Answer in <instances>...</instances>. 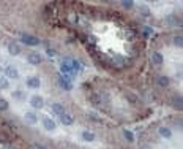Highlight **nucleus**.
<instances>
[{
    "label": "nucleus",
    "mask_w": 183,
    "mask_h": 149,
    "mask_svg": "<svg viewBox=\"0 0 183 149\" xmlns=\"http://www.w3.org/2000/svg\"><path fill=\"white\" fill-rule=\"evenodd\" d=\"M21 40H22V43H25L27 46H36L38 43H40V40H38L36 37H33V35H29V33H22Z\"/></svg>",
    "instance_id": "f257e3e1"
},
{
    "label": "nucleus",
    "mask_w": 183,
    "mask_h": 149,
    "mask_svg": "<svg viewBox=\"0 0 183 149\" xmlns=\"http://www.w3.org/2000/svg\"><path fill=\"white\" fill-rule=\"evenodd\" d=\"M30 105H32L33 108L40 109V108H43V105H44V100H43V97H40V95H32V99H30Z\"/></svg>",
    "instance_id": "7ed1b4c3"
},
{
    "label": "nucleus",
    "mask_w": 183,
    "mask_h": 149,
    "mask_svg": "<svg viewBox=\"0 0 183 149\" xmlns=\"http://www.w3.org/2000/svg\"><path fill=\"white\" fill-rule=\"evenodd\" d=\"M52 111L57 114H63V106L60 103H52Z\"/></svg>",
    "instance_id": "ddd939ff"
},
{
    "label": "nucleus",
    "mask_w": 183,
    "mask_h": 149,
    "mask_svg": "<svg viewBox=\"0 0 183 149\" xmlns=\"http://www.w3.org/2000/svg\"><path fill=\"white\" fill-rule=\"evenodd\" d=\"M25 121H27V122H30V124H36L38 117H36L35 113H25Z\"/></svg>",
    "instance_id": "f8f14e48"
},
{
    "label": "nucleus",
    "mask_w": 183,
    "mask_h": 149,
    "mask_svg": "<svg viewBox=\"0 0 183 149\" xmlns=\"http://www.w3.org/2000/svg\"><path fill=\"white\" fill-rule=\"evenodd\" d=\"M128 99H130V100L134 103V101H136V95H133V94H128Z\"/></svg>",
    "instance_id": "393cba45"
},
{
    "label": "nucleus",
    "mask_w": 183,
    "mask_h": 149,
    "mask_svg": "<svg viewBox=\"0 0 183 149\" xmlns=\"http://www.w3.org/2000/svg\"><path fill=\"white\" fill-rule=\"evenodd\" d=\"M158 84L163 86V87L169 86V78H167V76H159V78H158Z\"/></svg>",
    "instance_id": "2eb2a0df"
},
{
    "label": "nucleus",
    "mask_w": 183,
    "mask_h": 149,
    "mask_svg": "<svg viewBox=\"0 0 183 149\" xmlns=\"http://www.w3.org/2000/svg\"><path fill=\"white\" fill-rule=\"evenodd\" d=\"M5 73H6V76H10V78H18V76H19L18 68H16V67H13V65L6 67V68H5Z\"/></svg>",
    "instance_id": "423d86ee"
},
{
    "label": "nucleus",
    "mask_w": 183,
    "mask_h": 149,
    "mask_svg": "<svg viewBox=\"0 0 183 149\" xmlns=\"http://www.w3.org/2000/svg\"><path fill=\"white\" fill-rule=\"evenodd\" d=\"M159 135H161L163 138H170V136H172V132H170L169 127H159Z\"/></svg>",
    "instance_id": "9b49d317"
},
{
    "label": "nucleus",
    "mask_w": 183,
    "mask_h": 149,
    "mask_svg": "<svg viewBox=\"0 0 183 149\" xmlns=\"http://www.w3.org/2000/svg\"><path fill=\"white\" fill-rule=\"evenodd\" d=\"M141 11H142V14H145V16L150 13V11H149V8H147L145 5H142V6H141Z\"/></svg>",
    "instance_id": "4be33fe9"
},
{
    "label": "nucleus",
    "mask_w": 183,
    "mask_h": 149,
    "mask_svg": "<svg viewBox=\"0 0 183 149\" xmlns=\"http://www.w3.org/2000/svg\"><path fill=\"white\" fill-rule=\"evenodd\" d=\"M82 138L85 141H93V140H95V133H92V132H82Z\"/></svg>",
    "instance_id": "4468645a"
},
{
    "label": "nucleus",
    "mask_w": 183,
    "mask_h": 149,
    "mask_svg": "<svg viewBox=\"0 0 183 149\" xmlns=\"http://www.w3.org/2000/svg\"><path fill=\"white\" fill-rule=\"evenodd\" d=\"M35 149H44V148H43V146H38V144H36V146H35Z\"/></svg>",
    "instance_id": "cd10ccee"
},
{
    "label": "nucleus",
    "mask_w": 183,
    "mask_h": 149,
    "mask_svg": "<svg viewBox=\"0 0 183 149\" xmlns=\"http://www.w3.org/2000/svg\"><path fill=\"white\" fill-rule=\"evenodd\" d=\"M174 103H175V106L182 108V97H180V95H175V97H174Z\"/></svg>",
    "instance_id": "f3484780"
},
{
    "label": "nucleus",
    "mask_w": 183,
    "mask_h": 149,
    "mask_svg": "<svg viewBox=\"0 0 183 149\" xmlns=\"http://www.w3.org/2000/svg\"><path fill=\"white\" fill-rule=\"evenodd\" d=\"M174 43L178 46V48H180V46L183 45V40H182V37H175V38H174Z\"/></svg>",
    "instance_id": "aec40b11"
},
{
    "label": "nucleus",
    "mask_w": 183,
    "mask_h": 149,
    "mask_svg": "<svg viewBox=\"0 0 183 149\" xmlns=\"http://www.w3.org/2000/svg\"><path fill=\"white\" fill-rule=\"evenodd\" d=\"M151 62H153L155 65H161L163 64V54L153 53V54H151Z\"/></svg>",
    "instance_id": "1a4fd4ad"
},
{
    "label": "nucleus",
    "mask_w": 183,
    "mask_h": 149,
    "mask_svg": "<svg viewBox=\"0 0 183 149\" xmlns=\"http://www.w3.org/2000/svg\"><path fill=\"white\" fill-rule=\"evenodd\" d=\"M92 103H100V99H98V95H92Z\"/></svg>",
    "instance_id": "b1692460"
},
{
    "label": "nucleus",
    "mask_w": 183,
    "mask_h": 149,
    "mask_svg": "<svg viewBox=\"0 0 183 149\" xmlns=\"http://www.w3.org/2000/svg\"><path fill=\"white\" fill-rule=\"evenodd\" d=\"M27 60L32 65H40L43 62V57H41V54H38V53H30L29 56H27Z\"/></svg>",
    "instance_id": "f03ea898"
},
{
    "label": "nucleus",
    "mask_w": 183,
    "mask_h": 149,
    "mask_svg": "<svg viewBox=\"0 0 183 149\" xmlns=\"http://www.w3.org/2000/svg\"><path fill=\"white\" fill-rule=\"evenodd\" d=\"M43 125H44V128L48 132H52L55 128V122L52 119H49V117H43Z\"/></svg>",
    "instance_id": "20e7f679"
},
{
    "label": "nucleus",
    "mask_w": 183,
    "mask_h": 149,
    "mask_svg": "<svg viewBox=\"0 0 183 149\" xmlns=\"http://www.w3.org/2000/svg\"><path fill=\"white\" fill-rule=\"evenodd\" d=\"M48 54H49V56H54V54H55V51H52V49H48Z\"/></svg>",
    "instance_id": "bb28decb"
},
{
    "label": "nucleus",
    "mask_w": 183,
    "mask_h": 149,
    "mask_svg": "<svg viewBox=\"0 0 183 149\" xmlns=\"http://www.w3.org/2000/svg\"><path fill=\"white\" fill-rule=\"evenodd\" d=\"M88 117H90V119H93V121H96V122L100 121V117H98V116H95V114H88Z\"/></svg>",
    "instance_id": "a878e982"
},
{
    "label": "nucleus",
    "mask_w": 183,
    "mask_h": 149,
    "mask_svg": "<svg viewBox=\"0 0 183 149\" xmlns=\"http://www.w3.org/2000/svg\"><path fill=\"white\" fill-rule=\"evenodd\" d=\"M13 97H14V99H18V100H22L24 94H22L21 91H16V92H13Z\"/></svg>",
    "instance_id": "6ab92c4d"
},
{
    "label": "nucleus",
    "mask_w": 183,
    "mask_h": 149,
    "mask_svg": "<svg viewBox=\"0 0 183 149\" xmlns=\"http://www.w3.org/2000/svg\"><path fill=\"white\" fill-rule=\"evenodd\" d=\"M27 86H29V87H32V89H36V87H40V86H41V81H40V78H36V76H32V78H29V79H27Z\"/></svg>",
    "instance_id": "39448f33"
},
{
    "label": "nucleus",
    "mask_w": 183,
    "mask_h": 149,
    "mask_svg": "<svg viewBox=\"0 0 183 149\" xmlns=\"http://www.w3.org/2000/svg\"><path fill=\"white\" fill-rule=\"evenodd\" d=\"M60 121H62L63 125H71L73 122H74L73 116H69V114H60Z\"/></svg>",
    "instance_id": "6e6552de"
},
{
    "label": "nucleus",
    "mask_w": 183,
    "mask_h": 149,
    "mask_svg": "<svg viewBox=\"0 0 183 149\" xmlns=\"http://www.w3.org/2000/svg\"><path fill=\"white\" fill-rule=\"evenodd\" d=\"M60 87L65 89V91H71L73 86H71V83H69L67 78H60Z\"/></svg>",
    "instance_id": "9d476101"
},
{
    "label": "nucleus",
    "mask_w": 183,
    "mask_h": 149,
    "mask_svg": "<svg viewBox=\"0 0 183 149\" xmlns=\"http://www.w3.org/2000/svg\"><path fill=\"white\" fill-rule=\"evenodd\" d=\"M8 108H10L8 101H6L5 99H0V109H2V111H5V109H8Z\"/></svg>",
    "instance_id": "dca6fc26"
},
{
    "label": "nucleus",
    "mask_w": 183,
    "mask_h": 149,
    "mask_svg": "<svg viewBox=\"0 0 183 149\" xmlns=\"http://www.w3.org/2000/svg\"><path fill=\"white\" fill-rule=\"evenodd\" d=\"M123 135H125V138H126L128 141H134V136H133V133H131V132L125 130V132H123Z\"/></svg>",
    "instance_id": "a211bd4d"
},
{
    "label": "nucleus",
    "mask_w": 183,
    "mask_h": 149,
    "mask_svg": "<svg viewBox=\"0 0 183 149\" xmlns=\"http://www.w3.org/2000/svg\"><path fill=\"white\" fill-rule=\"evenodd\" d=\"M122 5L125 6V8H131V6L134 5V3H133V2H122Z\"/></svg>",
    "instance_id": "5701e85b"
},
{
    "label": "nucleus",
    "mask_w": 183,
    "mask_h": 149,
    "mask_svg": "<svg viewBox=\"0 0 183 149\" xmlns=\"http://www.w3.org/2000/svg\"><path fill=\"white\" fill-rule=\"evenodd\" d=\"M0 87H2V89H6V87H8V81L0 78Z\"/></svg>",
    "instance_id": "412c9836"
},
{
    "label": "nucleus",
    "mask_w": 183,
    "mask_h": 149,
    "mask_svg": "<svg viewBox=\"0 0 183 149\" xmlns=\"http://www.w3.org/2000/svg\"><path fill=\"white\" fill-rule=\"evenodd\" d=\"M8 51H10L11 56H18V54H21V46H19L18 43H10Z\"/></svg>",
    "instance_id": "0eeeda50"
}]
</instances>
